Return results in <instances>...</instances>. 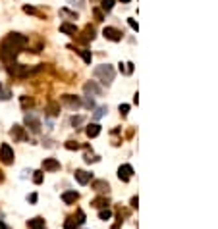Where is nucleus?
Wrapping results in <instances>:
<instances>
[{
    "label": "nucleus",
    "instance_id": "f257e3e1",
    "mask_svg": "<svg viewBox=\"0 0 218 229\" xmlns=\"http://www.w3.org/2000/svg\"><path fill=\"white\" fill-rule=\"evenodd\" d=\"M25 45H27L25 37H21V35H18V33H12L10 37L2 42V46H0V58H2L4 62L14 60Z\"/></svg>",
    "mask_w": 218,
    "mask_h": 229
},
{
    "label": "nucleus",
    "instance_id": "f03ea898",
    "mask_svg": "<svg viewBox=\"0 0 218 229\" xmlns=\"http://www.w3.org/2000/svg\"><path fill=\"white\" fill-rule=\"evenodd\" d=\"M93 73H95V77H97L100 83H104L106 87H108V85H112V81H114L116 71H114L112 66H108V64H103V66H97Z\"/></svg>",
    "mask_w": 218,
    "mask_h": 229
},
{
    "label": "nucleus",
    "instance_id": "7ed1b4c3",
    "mask_svg": "<svg viewBox=\"0 0 218 229\" xmlns=\"http://www.w3.org/2000/svg\"><path fill=\"white\" fill-rule=\"evenodd\" d=\"M83 91H85V95L87 96H100L103 95V89L99 87V83L97 81H89V83H85V87H83Z\"/></svg>",
    "mask_w": 218,
    "mask_h": 229
},
{
    "label": "nucleus",
    "instance_id": "20e7f679",
    "mask_svg": "<svg viewBox=\"0 0 218 229\" xmlns=\"http://www.w3.org/2000/svg\"><path fill=\"white\" fill-rule=\"evenodd\" d=\"M103 35L108 39V41H112V42H118V41H122V31H118L116 27H104V31H103Z\"/></svg>",
    "mask_w": 218,
    "mask_h": 229
},
{
    "label": "nucleus",
    "instance_id": "39448f33",
    "mask_svg": "<svg viewBox=\"0 0 218 229\" xmlns=\"http://www.w3.org/2000/svg\"><path fill=\"white\" fill-rule=\"evenodd\" d=\"M25 123L29 125V129H31V131H35V133H37V131L41 129V121H39V118L35 116L33 112H29L27 116H25Z\"/></svg>",
    "mask_w": 218,
    "mask_h": 229
},
{
    "label": "nucleus",
    "instance_id": "423d86ee",
    "mask_svg": "<svg viewBox=\"0 0 218 229\" xmlns=\"http://www.w3.org/2000/svg\"><path fill=\"white\" fill-rule=\"evenodd\" d=\"M0 158H2L4 164H10L14 160V150L10 148V145H2V146H0Z\"/></svg>",
    "mask_w": 218,
    "mask_h": 229
},
{
    "label": "nucleus",
    "instance_id": "0eeeda50",
    "mask_svg": "<svg viewBox=\"0 0 218 229\" xmlns=\"http://www.w3.org/2000/svg\"><path fill=\"white\" fill-rule=\"evenodd\" d=\"M131 175H133V168L129 166V164H123V166L118 169V177L122 181H129L131 179Z\"/></svg>",
    "mask_w": 218,
    "mask_h": 229
},
{
    "label": "nucleus",
    "instance_id": "6e6552de",
    "mask_svg": "<svg viewBox=\"0 0 218 229\" xmlns=\"http://www.w3.org/2000/svg\"><path fill=\"white\" fill-rule=\"evenodd\" d=\"M42 168H45L46 171H56V169H60V164H58L56 160H52V158H48V160L42 162Z\"/></svg>",
    "mask_w": 218,
    "mask_h": 229
},
{
    "label": "nucleus",
    "instance_id": "1a4fd4ad",
    "mask_svg": "<svg viewBox=\"0 0 218 229\" xmlns=\"http://www.w3.org/2000/svg\"><path fill=\"white\" fill-rule=\"evenodd\" d=\"M75 179L81 183V185H85V183H89L91 173H87V171H83V169H77V171H75Z\"/></svg>",
    "mask_w": 218,
    "mask_h": 229
},
{
    "label": "nucleus",
    "instance_id": "9d476101",
    "mask_svg": "<svg viewBox=\"0 0 218 229\" xmlns=\"http://www.w3.org/2000/svg\"><path fill=\"white\" fill-rule=\"evenodd\" d=\"M64 102H68L71 108H79V106H81V100L75 98V96H71V95H64Z\"/></svg>",
    "mask_w": 218,
    "mask_h": 229
},
{
    "label": "nucleus",
    "instance_id": "9b49d317",
    "mask_svg": "<svg viewBox=\"0 0 218 229\" xmlns=\"http://www.w3.org/2000/svg\"><path fill=\"white\" fill-rule=\"evenodd\" d=\"M60 31L62 33H68V35H74V37H75V35H77V27L71 25V23H62L60 25Z\"/></svg>",
    "mask_w": 218,
    "mask_h": 229
},
{
    "label": "nucleus",
    "instance_id": "f8f14e48",
    "mask_svg": "<svg viewBox=\"0 0 218 229\" xmlns=\"http://www.w3.org/2000/svg\"><path fill=\"white\" fill-rule=\"evenodd\" d=\"M99 133H100V125H99V123L87 125V137H97Z\"/></svg>",
    "mask_w": 218,
    "mask_h": 229
},
{
    "label": "nucleus",
    "instance_id": "ddd939ff",
    "mask_svg": "<svg viewBox=\"0 0 218 229\" xmlns=\"http://www.w3.org/2000/svg\"><path fill=\"white\" fill-rule=\"evenodd\" d=\"M62 200H64V202H75V200H77V192L75 191H70V192H64V195H62Z\"/></svg>",
    "mask_w": 218,
    "mask_h": 229
},
{
    "label": "nucleus",
    "instance_id": "4468645a",
    "mask_svg": "<svg viewBox=\"0 0 218 229\" xmlns=\"http://www.w3.org/2000/svg\"><path fill=\"white\" fill-rule=\"evenodd\" d=\"M106 112H108V110H106V106H99V108L95 110V114H93V118H95V119H100Z\"/></svg>",
    "mask_w": 218,
    "mask_h": 229
},
{
    "label": "nucleus",
    "instance_id": "2eb2a0df",
    "mask_svg": "<svg viewBox=\"0 0 218 229\" xmlns=\"http://www.w3.org/2000/svg\"><path fill=\"white\" fill-rule=\"evenodd\" d=\"M79 54H81V58L87 62V64H91V60H93V54L89 52V50H77Z\"/></svg>",
    "mask_w": 218,
    "mask_h": 229
},
{
    "label": "nucleus",
    "instance_id": "dca6fc26",
    "mask_svg": "<svg viewBox=\"0 0 218 229\" xmlns=\"http://www.w3.org/2000/svg\"><path fill=\"white\" fill-rule=\"evenodd\" d=\"M29 227H31V229H42V219H41V218H37V219L29 221Z\"/></svg>",
    "mask_w": 218,
    "mask_h": 229
},
{
    "label": "nucleus",
    "instance_id": "f3484780",
    "mask_svg": "<svg viewBox=\"0 0 218 229\" xmlns=\"http://www.w3.org/2000/svg\"><path fill=\"white\" fill-rule=\"evenodd\" d=\"M100 6H103L104 12H110L114 8V0H103V4H100Z\"/></svg>",
    "mask_w": 218,
    "mask_h": 229
},
{
    "label": "nucleus",
    "instance_id": "a211bd4d",
    "mask_svg": "<svg viewBox=\"0 0 218 229\" xmlns=\"http://www.w3.org/2000/svg\"><path fill=\"white\" fill-rule=\"evenodd\" d=\"M60 16H66V17H71V19H77V14H75V12H70V10H66V8H62V10H60Z\"/></svg>",
    "mask_w": 218,
    "mask_h": 229
},
{
    "label": "nucleus",
    "instance_id": "6ab92c4d",
    "mask_svg": "<svg viewBox=\"0 0 218 229\" xmlns=\"http://www.w3.org/2000/svg\"><path fill=\"white\" fill-rule=\"evenodd\" d=\"M123 73H133V64L131 62H127V64H123Z\"/></svg>",
    "mask_w": 218,
    "mask_h": 229
},
{
    "label": "nucleus",
    "instance_id": "aec40b11",
    "mask_svg": "<svg viewBox=\"0 0 218 229\" xmlns=\"http://www.w3.org/2000/svg\"><path fill=\"white\" fill-rule=\"evenodd\" d=\"M83 121H85V119H83V116H77V118H71V125H75V127H77V125H81V123H83Z\"/></svg>",
    "mask_w": 218,
    "mask_h": 229
},
{
    "label": "nucleus",
    "instance_id": "412c9836",
    "mask_svg": "<svg viewBox=\"0 0 218 229\" xmlns=\"http://www.w3.org/2000/svg\"><path fill=\"white\" fill-rule=\"evenodd\" d=\"M33 181H35V183H41V181H42V171H35Z\"/></svg>",
    "mask_w": 218,
    "mask_h": 229
},
{
    "label": "nucleus",
    "instance_id": "4be33fe9",
    "mask_svg": "<svg viewBox=\"0 0 218 229\" xmlns=\"http://www.w3.org/2000/svg\"><path fill=\"white\" fill-rule=\"evenodd\" d=\"M68 4L77 6V8H83V0H68Z\"/></svg>",
    "mask_w": 218,
    "mask_h": 229
},
{
    "label": "nucleus",
    "instance_id": "5701e85b",
    "mask_svg": "<svg viewBox=\"0 0 218 229\" xmlns=\"http://www.w3.org/2000/svg\"><path fill=\"white\" fill-rule=\"evenodd\" d=\"M66 148H70V150H74V148H75V150H77L79 145H77V142H74V141H68V142H66Z\"/></svg>",
    "mask_w": 218,
    "mask_h": 229
},
{
    "label": "nucleus",
    "instance_id": "b1692460",
    "mask_svg": "<svg viewBox=\"0 0 218 229\" xmlns=\"http://www.w3.org/2000/svg\"><path fill=\"white\" fill-rule=\"evenodd\" d=\"M127 23H129V27H131L133 31H139V25H137V21H135V19H127Z\"/></svg>",
    "mask_w": 218,
    "mask_h": 229
},
{
    "label": "nucleus",
    "instance_id": "393cba45",
    "mask_svg": "<svg viewBox=\"0 0 218 229\" xmlns=\"http://www.w3.org/2000/svg\"><path fill=\"white\" fill-rule=\"evenodd\" d=\"M120 112H122V116H126L129 112V104H120Z\"/></svg>",
    "mask_w": 218,
    "mask_h": 229
},
{
    "label": "nucleus",
    "instance_id": "a878e982",
    "mask_svg": "<svg viewBox=\"0 0 218 229\" xmlns=\"http://www.w3.org/2000/svg\"><path fill=\"white\" fill-rule=\"evenodd\" d=\"M12 135H16L18 139H23V133H21V127H16V129L12 131Z\"/></svg>",
    "mask_w": 218,
    "mask_h": 229
},
{
    "label": "nucleus",
    "instance_id": "bb28decb",
    "mask_svg": "<svg viewBox=\"0 0 218 229\" xmlns=\"http://www.w3.org/2000/svg\"><path fill=\"white\" fill-rule=\"evenodd\" d=\"M93 12H95V16H97V21H103V19H104V16H103V12H100L99 8H95V10H93Z\"/></svg>",
    "mask_w": 218,
    "mask_h": 229
},
{
    "label": "nucleus",
    "instance_id": "cd10ccee",
    "mask_svg": "<svg viewBox=\"0 0 218 229\" xmlns=\"http://www.w3.org/2000/svg\"><path fill=\"white\" fill-rule=\"evenodd\" d=\"M0 98H2V100H8V98H10V92H8V91H2V92H0Z\"/></svg>",
    "mask_w": 218,
    "mask_h": 229
},
{
    "label": "nucleus",
    "instance_id": "c85d7f7f",
    "mask_svg": "<svg viewBox=\"0 0 218 229\" xmlns=\"http://www.w3.org/2000/svg\"><path fill=\"white\" fill-rule=\"evenodd\" d=\"M100 218H103V219H108V218H110V212H108V210H103V212H100Z\"/></svg>",
    "mask_w": 218,
    "mask_h": 229
},
{
    "label": "nucleus",
    "instance_id": "c756f323",
    "mask_svg": "<svg viewBox=\"0 0 218 229\" xmlns=\"http://www.w3.org/2000/svg\"><path fill=\"white\" fill-rule=\"evenodd\" d=\"M23 12H27V14H35V8H33V6H25Z\"/></svg>",
    "mask_w": 218,
    "mask_h": 229
},
{
    "label": "nucleus",
    "instance_id": "7c9ffc66",
    "mask_svg": "<svg viewBox=\"0 0 218 229\" xmlns=\"http://www.w3.org/2000/svg\"><path fill=\"white\" fill-rule=\"evenodd\" d=\"M0 229H8V227H6V225L2 223V221H0Z\"/></svg>",
    "mask_w": 218,
    "mask_h": 229
},
{
    "label": "nucleus",
    "instance_id": "2f4dec72",
    "mask_svg": "<svg viewBox=\"0 0 218 229\" xmlns=\"http://www.w3.org/2000/svg\"><path fill=\"white\" fill-rule=\"evenodd\" d=\"M122 2H123V4H127V2H131V0H122Z\"/></svg>",
    "mask_w": 218,
    "mask_h": 229
},
{
    "label": "nucleus",
    "instance_id": "473e14b6",
    "mask_svg": "<svg viewBox=\"0 0 218 229\" xmlns=\"http://www.w3.org/2000/svg\"><path fill=\"white\" fill-rule=\"evenodd\" d=\"M0 89H2V85H0Z\"/></svg>",
    "mask_w": 218,
    "mask_h": 229
}]
</instances>
